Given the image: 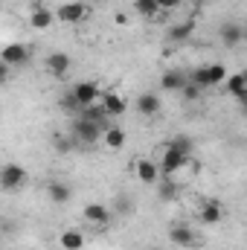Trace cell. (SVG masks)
Returning a JSON list of instances; mask_svg holds the SVG:
<instances>
[{
	"label": "cell",
	"mask_w": 247,
	"mask_h": 250,
	"mask_svg": "<svg viewBox=\"0 0 247 250\" xmlns=\"http://www.w3.org/2000/svg\"><path fill=\"white\" fill-rule=\"evenodd\" d=\"M186 76H189L192 84H198L201 90H206V87H218V84H224V79H227V67H224V64H201V67H195V70L186 73Z\"/></svg>",
	"instance_id": "1"
},
{
	"label": "cell",
	"mask_w": 247,
	"mask_h": 250,
	"mask_svg": "<svg viewBox=\"0 0 247 250\" xmlns=\"http://www.w3.org/2000/svg\"><path fill=\"white\" fill-rule=\"evenodd\" d=\"M189 166V157L181 154L178 148H172L169 143L163 146L160 151V160H157V169H160V178H178V172H184Z\"/></svg>",
	"instance_id": "2"
},
{
	"label": "cell",
	"mask_w": 247,
	"mask_h": 250,
	"mask_svg": "<svg viewBox=\"0 0 247 250\" xmlns=\"http://www.w3.org/2000/svg\"><path fill=\"white\" fill-rule=\"evenodd\" d=\"M53 15H56L59 23H82V21L90 15V6H87L84 0H67V3H62Z\"/></svg>",
	"instance_id": "3"
},
{
	"label": "cell",
	"mask_w": 247,
	"mask_h": 250,
	"mask_svg": "<svg viewBox=\"0 0 247 250\" xmlns=\"http://www.w3.org/2000/svg\"><path fill=\"white\" fill-rule=\"evenodd\" d=\"M26 178H29V172H26L21 163H3V166H0V189H3V192L21 189L26 184Z\"/></svg>",
	"instance_id": "4"
},
{
	"label": "cell",
	"mask_w": 247,
	"mask_h": 250,
	"mask_svg": "<svg viewBox=\"0 0 247 250\" xmlns=\"http://www.w3.org/2000/svg\"><path fill=\"white\" fill-rule=\"evenodd\" d=\"M73 140H76V146L90 148V146H96L102 140V128L87 123V120H82V117H76V123H73Z\"/></svg>",
	"instance_id": "5"
},
{
	"label": "cell",
	"mask_w": 247,
	"mask_h": 250,
	"mask_svg": "<svg viewBox=\"0 0 247 250\" xmlns=\"http://www.w3.org/2000/svg\"><path fill=\"white\" fill-rule=\"evenodd\" d=\"M70 93H73V99L79 102V111L82 108H87V105H96L99 102V96H102V87L96 84V82H76L73 87H70Z\"/></svg>",
	"instance_id": "6"
},
{
	"label": "cell",
	"mask_w": 247,
	"mask_h": 250,
	"mask_svg": "<svg viewBox=\"0 0 247 250\" xmlns=\"http://www.w3.org/2000/svg\"><path fill=\"white\" fill-rule=\"evenodd\" d=\"M29 59H32V50H29L26 44H18V41L6 44V47L0 50V62L6 64L9 70H12V67H23V64H29Z\"/></svg>",
	"instance_id": "7"
},
{
	"label": "cell",
	"mask_w": 247,
	"mask_h": 250,
	"mask_svg": "<svg viewBox=\"0 0 247 250\" xmlns=\"http://www.w3.org/2000/svg\"><path fill=\"white\" fill-rule=\"evenodd\" d=\"M131 169H134L137 181L145 184V187H154V184L160 181V169H157V160H154V157H137Z\"/></svg>",
	"instance_id": "8"
},
{
	"label": "cell",
	"mask_w": 247,
	"mask_h": 250,
	"mask_svg": "<svg viewBox=\"0 0 247 250\" xmlns=\"http://www.w3.org/2000/svg\"><path fill=\"white\" fill-rule=\"evenodd\" d=\"M82 218H84L87 224H93V227H105V224H111L114 212H111V207H108V204L90 201V204H84V209H82Z\"/></svg>",
	"instance_id": "9"
},
{
	"label": "cell",
	"mask_w": 247,
	"mask_h": 250,
	"mask_svg": "<svg viewBox=\"0 0 247 250\" xmlns=\"http://www.w3.org/2000/svg\"><path fill=\"white\" fill-rule=\"evenodd\" d=\"M99 105H102V111L108 114V120H114V117H123L125 111H128V99H125L120 90H102V96H99Z\"/></svg>",
	"instance_id": "10"
},
{
	"label": "cell",
	"mask_w": 247,
	"mask_h": 250,
	"mask_svg": "<svg viewBox=\"0 0 247 250\" xmlns=\"http://www.w3.org/2000/svg\"><path fill=\"white\" fill-rule=\"evenodd\" d=\"M169 239H172L178 248H184V250H195V248L204 245V242L198 239V233H195L189 224H172V227H169Z\"/></svg>",
	"instance_id": "11"
},
{
	"label": "cell",
	"mask_w": 247,
	"mask_h": 250,
	"mask_svg": "<svg viewBox=\"0 0 247 250\" xmlns=\"http://www.w3.org/2000/svg\"><path fill=\"white\" fill-rule=\"evenodd\" d=\"M44 70L53 76V79H67V73L73 70V59L67 53H50L44 59Z\"/></svg>",
	"instance_id": "12"
},
{
	"label": "cell",
	"mask_w": 247,
	"mask_h": 250,
	"mask_svg": "<svg viewBox=\"0 0 247 250\" xmlns=\"http://www.w3.org/2000/svg\"><path fill=\"white\" fill-rule=\"evenodd\" d=\"M224 218V207H221V201H215V198H204L201 204H198V221L201 224H218Z\"/></svg>",
	"instance_id": "13"
},
{
	"label": "cell",
	"mask_w": 247,
	"mask_h": 250,
	"mask_svg": "<svg viewBox=\"0 0 247 250\" xmlns=\"http://www.w3.org/2000/svg\"><path fill=\"white\" fill-rule=\"evenodd\" d=\"M218 38H221V44L224 47H239L242 41H245V26L242 23H236V21H227V23H221V29H218Z\"/></svg>",
	"instance_id": "14"
},
{
	"label": "cell",
	"mask_w": 247,
	"mask_h": 250,
	"mask_svg": "<svg viewBox=\"0 0 247 250\" xmlns=\"http://www.w3.org/2000/svg\"><path fill=\"white\" fill-rule=\"evenodd\" d=\"M134 108H137V114H143V117H157L160 108H163V102H160L157 93L145 90V93H140V96L134 99Z\"/></svg>",
	"instance_id": "15"
},
{
	"label": "cell",
	"mask_w": 247,
	"mask_h": 250,
	"mask_svg": "<svg viewBox=\"0 0 247 250\" xmlns=\"http://www.w3.org/2000/svg\"><path fill=\"white\" fill-rule=\"evenodd\" d=\"M125 140H128V134H125V128H120V125H108L105 131H102V146L108 148V151H120V148H125Z\"/></svg>",
	"instance_id": "16"
},
{
	"label": "cell",
	"mask_w": 247,
	"mask_h": 250,
	"mask_svg": "<svg viewBox=\"0 0 247 250\" xmlns=\"http://www.w3.org/2000/svg\"><path fill=\"white\" fill-rule=\"evenodd\" d=\"M224 87H227V93H230L233 99H239V102L247 99V76L242 73V70H239V73H227Z\"/></svg>",
	"instance_id": "17"
},
{
	"label": "cell",
	"mask_w": 247,
	"mask_h": 250,
	"mask_svg": "<svg viewBox=\"0 0 247 250\" xmlns=\"http://www.w3.org/2000/svg\"><path fill=\"white\" fill-rule=\"evenodd\" d=\"M53 23H56V15H53V9H44V6L32 9V15H29V26H32V29L44 32V29H50Z\"/></svg>",
	"instance_id": "18"
},
{
	"label": "cell",
	"mask_w": 247,
	"mask_h": 250,
	"mask_svg": "<svg viewBox=\"0 0 247 250\" xmlns=\"http://www.w3.org/2000/svg\"><path fill=\"white\" fill-rule=\"evenodd\" d=\"M186 82H189V76H186L184 70H166V73L160 76V87H163V90H172V93H178Z\"/></svg>",
	"instance_id": "19"
},
{
	"label": "cell",
	"mask_w": 247,
	"mask_h": 250,
	"mask_svg": "<svg viewBox=\"0 0 247 250\" xmlns=\"http://www.w3.org/2000/svg\"><path fill=\"white\" fill-rule=\"evenodd\" d=\"M59 245H62V250H84V233H82V230H76V227L62 230Z\"/></svg>",
	"instance_id": "20"
},
{
	"label": "cell",
	"mask_w": 247,
	"mask_h": 250,
	"mask_svg": "<svg viewBox=\"0 0 247 250\" xmlns=\"http://www.w3.org/2000/svg\"><path fill=\"white\" fill-rule=\"evenodd\" d=\"M47 198H50L53 204H67V201L73 198V189L67 187V184H62V181H56V184L47 187Z\"/></svg>",
	"instance_id": "21"
},
{
	"label": "cell",
	"mask_w": 247,
	"mask_h": 250,
	"mask_svg": "<svg viewBox=\"0 0 247 250\" xmlns=\"http://www.w3.org/2000/svg\"><path fill=\"white\" fill-rule=\"evenodd\" d=\"M154 187H157V192H160V198H163V201H175V198L181 195V187H178V181H175V178H160Z\"/></svg>",
	"instance_id": "22"
},
{
	"label": "cell",
	"mask_w": 247,
	"mask_h": 250,
	"mask_svg": "<svg viewBox=\"0 0 247 250\" xmlns=\"http://www.w3.org/2000/svg\"><path fill=\"white\" fill-rule=\"evenodd\" d=\"M192 32H195V18H189L184 23H175L169 29V41H186V38H192Z\"/></svg>",
	"instance_id": "23"
},
{
	"label": "cell",
	"mask_w": 247,
	"mask_h": 250,
	"mask_svg": "<svg viewBox=\"0 0 247 250\" xmlns=\"http://www.w3.org/2000/svg\"><path fill=\"white\" fill-rule=\"evenodd\" d=\"M172 148H178L181 154L186 157H192V151H195V140L189 137V134H178V137H172V143H169Z\"/></svg>",
	"instance_id": "24"
},
{
	"label": "cell",
	"mask_w": 247,
	"mask_h": 250,
	"mask_svg": "<svg viewBox=\"0 0 247 250\" xmlns=\"http://www.w3.org/2000/svg\"><path fill=\"white\" fill-rule=\"evenodd\" d=\"M134 12H137L140 18H154L160 9H157L154 0H134Z\"/></svg>",
	"instance_id": "25"
},
{
	"label": "cell",
	"mask_w": 247,
	"mask_h": 250,
	"mask_svg": "<svg viewBox=\"0 0 247 250\" xmlns=\"http://www.w3.org/2000/svg\"><path fill=\"white\" fill-rule=\"evenodd\" d=\"M178 93L184 96V102H198V99L204 96V90H201L198 84H192V82H186V84L181 87V90H178Z\"/></svg>",
	"instance_id": "26"
},
{
	"label": "cell",
	"mask_w": 247,
	"mask_h": 250,
	"mask_svg": "<svg viewBox=\"0 0 247 250\" xmlns=\"http://www.w3.org/2000/svg\"><path fill=\"white\" fill-rule=\"evenodd\" d=\"M59 105H62V111H67V114H79V102L73 99L70 87H67V90H64L62 96H59Z\"/></svg>",
	"instance_id": "27"
},
{
	"label": "cell",
	"mask_w": 247,
	"mask_h": 250,
	"mask_svg": "<svg viewBox=\"0 0 247 250\" xmlns=\"http://www.w3.org/2000/svg\"><path fill=\"white\" fill-rule=\"evenodd\" d=\"M53 146H56V151H59V154H70V151L76 148V140H73V134H70V137H56V140H53Z\"/></svg>",
	"instance_id": "28"
},
{
	"label": "cell",
	"mask_w": 247,
	"mask_h": 250,
	"mask_svg": "<svg viewBox=\"0 0 247 250\" xmlns=\"http://www.w3.org/2000/svg\"><path fill=\"white\" fill-rule=\"evenodd\" d=\"M154 3H157V9H160V12H175V9H181V3H184V0H154Z\"/></svg>",
	"instance_id": "29"
},
{
	"label": "cell",
	"mask_w": 247,
	"mask_h": 250,
	"mask_svg": "<svg viewBox=\"0 0 247 250\" xmlns=\"http://www.w3.org/2000/svg\"><path fill=\"white\" fill-rule=\"evenodd\" d=\"M117 209H120V212H131V209H134V204H128V198H123V195H120V198H117Z\"/></svg>",
	"instance_id": "30"
},
{
	"label": "cell",
	"mask_w": 247,
	"mask_h": 250,
	"mask_svg": "<svg viewBox=\"0 0 247 250\" xmlns=\"http://www.w3.org/2000/svg\"><path fill=\"white\" fill-rule=\"evenodd\" d=\"M6 76H9V67H6V64L0 62V84H3V82H6Z\"/></svg>",
	"instance_id": "31"
},
{
	"label": "cell",
	"mask_w": 247,
	"mask_h": 250,
	"mask_svg": "<svg viewBox=\"0 0 247 250\" xmlns=\"http://www.w3.org/2000/svg\"><path fill=\"white\" fill-rule=\"evenodd\" d=\"M192 6H195V9H201V6H206V0H192Z\"/></svg>",
	"instance_id": "32"
},
{
	"label": "cell",
	"mask_w": 247,
	"mask_h": 250,
	"mask_svg": "<svg viewBox=\"0 0 247 250\" xmlns=\"http://www.w3.org/2000/svg\"><path fill=\"white\" fill-rule=\"evenodd\" d=\"M151 250H163V248H151Z\"/></svg>",
	"instance_id": "33"
}]
</instances>
